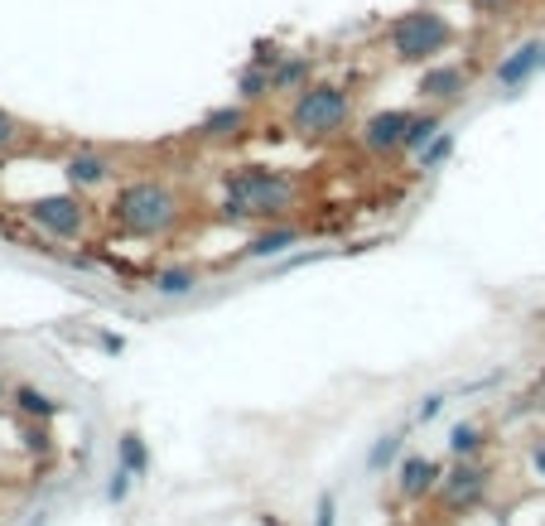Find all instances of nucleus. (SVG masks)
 Returning <instances> with one entry per match:
<instances>
[{"label": "nucleus", "mask_w": 545, "mask_h": 526, "mask_svg": "<svg viewBox=\"0 0 545 526\" xmlns=\"http://www.w3.org/2000/svg\"><path fill=\"white\" fill-rule=\"evenodd\" d=\"M295 198H300V189L285 169L246 165L222 179V218H280L295 208Z\"/></svg>", "instance_id": "nucleus-1"}, {"label": "nucleus", "mask_w": 545, "mask_h": 526, "mask_svg": "<svg viewBox=\"0 0 545 526\" xmlns=\"http://www.w3.org/2000/svg\"><path fill=\"white\" fill-rule=\"evenodd\" d=\"M111 218H116L121 232H131V237H164L179 222V198L160 179H136V184H126L116 194Z\"/></svg>", "instance_id": "nucleus-2"}, {"label": "nucleus", "mask_w": 545, "mask_h": 526, "mask_svg": "<svg viewBox=\"0 0 545 526\" xmlns=\"http://www.w3.org/2000/svg\"><path fill=\"white\" fill-rule=\"evenodd\" d=\"M454 20L449 15H439V10H406V15H396L391 29H386V44H391V58L396 63H435L449 44H454Z\"/></svg>", "instance_id": "nucleus-3"}, {"label": "nucleus", "mask_w": 545, "mask_h": 526, "mask_svg": "<svg viewBox=\"0 0 545 526\" xmlns=\"http://www.w3.org/2000/svg\"><path fill=\"white\" fill-rule=\"evenodd\" d=\"M353 116V97L338 83H309L290 107V126L300 140H333Z\"/></svg>", "instance_id": "nucleus-4"}, {"label": "nucleus", "mask_w": 545, "mask_h": 526, "mask_svg": "<svg viewBox=\"0 0 545 526\" xmlns=\"http://www.w3.org/2000/svg\"><path fill=\"white\" fill-rule=\"evenodd\" d=\"M29 222L44 227V232H54V237H78L82 227H87V213H82V203L73 194H49V198H34L29 203Z\"/></svg>", "instance_id": "nucleus-5"}, {"label": "nucleus", "mask_w": 545, "mask_h": 526, "mask_svg": "<svg viewBox=\"0 0 545 526\" xmlns=\"http://www.w3.org/2000/svg\"><path fill=\"white\" fill-rule=\"evenodd\" d=\"M420 97H425L430 107H454V102H464L468 68H459V63H430V68L420 73Z\"/></svg>", "instance_id": "nucleus-6"}, {"label": "nucleus", "mask_w": 545, "mask_h": 526, "mask_svg": "<svg viewBox=\"0 0 545 526\" xmlns=\"http://www.w3.org/2000/svg\"><path fill=\"white\" fill-rule=\"evenodd\" d=\"M541 68H545V39H526V44H517L512 54L492 68V78H497V87L517 92V87H526Z\"/></svg>", "instance_id": "nucleus-7"}, {"label": "nucleus", "mask_w": 545, "mask_h": 526, "mask_svg": "<svg viewBox=\"0 0 545 526\" xmlns=\"http://www.w3.org/2000/svg\"><path fill=\"white\" fill-rule=\"evenodd\" d=\"M406 126H410V111H377V116H367V126H362V145H367L372 155L401 150Z\"/></svg>", "instance_id": "nucleus-8"}, {"label": "nucleus", "mask_w": 545, "mask_h": 526, "mask_svg": "<svg viewBox=\"0 0 545 526\" xmlns=\"http://www.w3.org/2000/svg\"><path fill=\"white\" fill-rule=\"evenodd\" d=\"M242 131H246V102L213 107L203 121H198V136H203V140H237Z\"/></svg>", "instance_id": "nucleus-9"}, {"label": "nucleus", "mask_w": 545, "mask_h": 526, "mask_svg": "<svg viewBox=\"0 0 545 526\" xmlns=\"http://www.w3.org/2000/svg\"><path fill=\"white\" fill-rule=\"evenodd\" d=\"M63 174H68V184H78V189H97V184L111 179V160L102 150H78V155H68Z\"/></svg>", "instance_id": "nucleus-10"}, {"label": "nucleus", "mask_w": 545, "mask_h": 526, "mask_svg": "<svg viewBox=\"0 0 545 526\" xmlns=\"http://www.w3.org/2000/svg\"><path fill=\"white\" fill-rule=\"evenodd\" d=\"M435 483H439V464H435V459H425V454H410L406 464H401V493H406V498L430 493Z\"/></svg>", "instance_id": "nucleus-11"}, {"label": "nucleus", "mask_w": 545, "mask_h": 526, "mask_svg": "<svg viewBox=\"0 0 545 526\" xmlns=\"http://www.w3.org/2000/svg\"><path fill=\"white\" fill-rule=\"evenodd\" d=\"M309 54H290L271 68V92H304L309 87Z\"/></svg>", "instance_id": "nucleus-12"}, {"label": "nucleus", "mask_w": 545, "mask_h": 526, "mask_svg": "<svg viewBox=\"0 0 545 526\" xmlns=\"http://www.w3.org/2000/svg\"><path fill=\"white\" fill-rule=\"evenodd\" d=\"M483 488H488V478L478 464H459V469L449 473V483H444V498L449 502H478L483 498Z\"/></svg>", "instance_id": "nucleus-13"}, {"label": "nucleus", "mask_w": 545, "mask_h": 526, "mask_svg": "<svg viewBox=\"0 0 545 526\" xmlns=\"http://www.w3.org/2000/svg\"><path fill=\"white\" fill-rule=\"evenodd\" d=\"M295 242H300V227L280 222V227H271V232H261V237L246 247V256H251V261H271V256H280V251H290Z\"/></svg>", "instance_id": "nucleus-14"}, {"label": "nucleus", "mask_w": 545, "mask_h": 526, "mask_svg": "<svg viewBox=\"0 0 545 526\" xmlns=\"http://www.w3.org/2000/svg\"><path fill=\"white\" fill-rule=\"evenodd\" d=\"M193 290H198V271L193 266H164V271H155V295L160 300H184Z\"/></svg>", "instance_id": "nucleus-15"}, {"label": "nucleus", "mask_w": 545, "mask_h": 526, "mask_svg": "<svg viewBox=\"0 0 545 526\" xmlns=\"http://www.w3.org/2000/svg\"><path fill=\"white\" fill-rule=\"evenodd\" d=\"M439 131H444V111H439V107H430L425 116H410L401 150H415V155H420V150H425V145H430V140H435Z\"/></svg>", "instance_id": "nucleus-16"}, {"label": "nucleus", "mask_w": 545, "mask_h": 526, "mask_svg": "<svg viewBox=\"0 0 545 526\" xmlns=\"http://www.w3.org/2000/svg\"><path fill=\"white\" fill-rule=\"evenodd\" d=\"M261 97H271V68H261V63H251L237 73V102H261Z\"/></svg>", "instance_id": "nucleus-17"}, {"label": "nucleus", "mask_w": 545, "mask_h": 526, "mask_svg": "<svg viewBox=\"0 0 545 526\" xmlns=\"http://www.w3.org/2000/svg\"><path fill=\"white\" fill-rule=\"evenodd\" d=\"M401 449H406V430H391V435H382V440L367 449V473L391 469V464L401 459Z\"/></svg>", "instance_id": "nucleus-18"}, {"label": "nucleus", "mask_w": 545, "mask_h": 526, "mask_svg": "<svg viewBox=\"0 0 545 526\" xmlns=\"http://www.w3.org/2000/svg\"><path fill=\"white\" fill-rule=\"evenodd\" d=\"M116 454H121V464L136 473V478H140L145 469H150V449H145V440H140L136 430H126V435L116 440Z\"/></svg>", "instance_id": "nucleus-19"}, {"label": "nucleus", "mask_w": 545, "mask_h": 526, "mask_svg": "<svg viewBox=\"0 0 545 526\" xmlns=\"http://www.w3.org/2000/svg\"><path fill=\"white\" fill-rule=\"evenodd\" d=\"M15 406H20L25 416H34V420L58 416V401H54V396H44L39 387H20V391H15Z\"/></svg>", "instance_id": "nucleus-20"}, {"label": "nucleus", "mask_w": 545, "mask_h": 526, "mask_svg": "<svg viewBox=\"0 0 545 526\" xmlns=\"http://www.w3.org/2000/svg\"><path fill=\"white\" fill-rule=\"evenodd\" d=\"M478 449H483V430H478V425H454V430H449V454L473 459Z\"/></svg>", "instance_id": "nucleus-21"}, {"label": "nucleus", "mask_w": 545, "mask_h": 526, "mask_svg": "<svg viewBox=\"0 0 545 526\" xmlns=\"http://www.w3.org/2000/svg\"><path fill=\"white\" fill-rule=\"evenodd\" d=\"M449 155H454V136H449V131H439V136L420 150V169H439Z\"/></svg>", "instance_id": "nucleus-22"}, {"label": "nucleus", "mask_w": 545, "mask_h": 526, "mask_svg": "<svg viewBox=\"0 0 545 526\" xmlns=\"http://www.w3.org/2000/svg\"><path fill=\"white\" fill-rule=\"evenodd\" d=\"M131 478H136V473L126 469V464H116L111 478H107V502H126V498H131Z\"/></svg>", "instance_id": "nucleus-23"}, {"label": "nucleus", "mask_w": 545, "mask_h": 526, "mask_svg": "<svg viewBox=\"0 0 545 526\" xmlns=\"http://www.w3.org/2000/svg\"><path fill=\"white\" fill-rule=\"evenodd\" d=\"M444 406H449V396H439V391H435V396H425V401L415 406V425H430V420H435Z\"/></svg>", "instance_id": "nucleus-24"}, {"label": "nucleus", "mask_w": 545, "mask_h": 526, "mask_svg": "<svg viewBox=\"0 0 545 526\" xmlns=\"http://www.w3.org/2000/svg\"><path fill=\"white\" fill-rule=\"evenodd\" d=\"M314 526H338V498H333V493L319 498V507H314Z\"/></svg>", "instance_id": "nucleus-25"}, {"label": "nucleus", "mask_w": 545, "mask_h": 526, "mask_svg": "<svg viewBox=\"0 0 545 526\" xmlns=\"http://www.w3.org/2000/svg\"><path fill=\"white\" fill-rule=\"evenodd\" d=\"M15 140H20V121H15V116H10V111L0 107V150H10V145H15Z\"/></svg>", "instance_id": "nucleus-26"}, {"label": "nucleus", "mask_w": 545, "mask_h": 526, "mask_svg": "<svg viewBox=\"0 0 545 526\" xmlns=\"http://www.w3.org/2000/svg\"><path fill=\"white\" fill-rule=\"evenodd\" d=\"M280 49H275V44H256V63H261V68H275V63H280Z\"/></svg>", "instance_id": "nucleus-27"}, {"label": "nucleus", "mask_w": 545, "mask_h": 526, "mask_svg": "<svg viewBox=\"0 0 545 526\" xmlns=\"http://www.w3.org/2000/svg\"><path fill=\"white\" fill-rule=\"evenodd\" d=\"M531 464H536V473L545 478V440H536V449H531Z\"/></svg>", "instance_id": "nucleus-28"}, {"label": "nucleus", "mask_w": 545, "mask_h": 526, "mask_svg": "<svg viewBox=\"0 0 545 526\" xmlns=\"http://www.w3.org/2000/svg\"><path fill=\"white\" fill-rule=\"evenodd\" d=\"M102 348H107V353H121V348H126V343H121V338H116V333H102Z\"/></svg>", "instance_id": "nucleus-29"}, {"label": "nucleus", "mask_w": 545, "mask_h": 526, "mask_svg": "<svg viewBox=\"0 0 545 526\" xmlns=\"http://www.w3.org/2000/svg\"><path fill=\"white\" fill-rule=\"evenodd\" d=\"M478 5H483V10H497V5H507V0H478Z\"/></svg>", "instance_id": "nucleus-30"}]
</instances>
